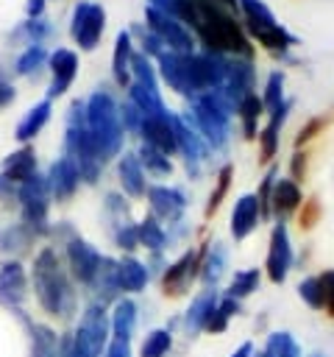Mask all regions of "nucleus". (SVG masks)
<instances>
[{"mask_svg":"<svg viewBox=\"0 0 334 357\" xmlns=\"http://www.w3.org/2000/svg\"><path fill=\"white\" fill-rule=\"evenodd\" d=\"M78 178H81V173H78V167L70 162V159H58V162H53V167H50V173H47V192L56 198V201H67V198H72V192L78 190Z\"/></svg>","mask_w":334,"mask_h":357,"instance_id":"9","label":"nucleus"},{"mask_svg":"<svg viewBox=\"0 0 334 357\" xmlns=\"http://www.w3.org/2000/svg\"><path fill=\"white\" fill-rule=\"evenodd\" d=\"M75 70H78V61L70 50H56L53 56V84H50V98H58L75 78Z\"/></svg>","mask_w":334,"mask_h":357,"instance_id":"19","label":"nucleus"},{"mask_svg":"<svg viewBox=\"0 0 334 357\" xmlns=\"http://www.w3.org/2000/svg\"><path fill=\"white\" fill-rule=\"evenodd\" d=\"M253 357H262V354H253Z\"/></svg>","mask_w":334,"mask_h":357,"instance_id":"47","label":"nucleus"},{"mask_svg":"<svg viewBox=\"0 0 334 357\" xmlns=\"http://www.w3.org/2000/svg\"><path fill=\"white\" fill-rule=\"evenodd\" d=\"M231 178H234V165H223L220 173H217L214 190H212V195H209V204H206V218H212V215L220 209V204L225 201L228 187H231Z\"/></svg>","mask_w":334,"mask_h":357,"instance_id":"30","label":"nucleus"},{"mask_svg":"<svg viewBox=\"0 0 334 357\" xmlns=\"http://www.w3.org/2000/svg\"><path fill=\"white\" fill-rule=\"evenodd\" d=\"M284 112H287V103L284 106H278L276 112H270L273 117H270V123L262 128V134H256V139H259V162H273V156L278 153V128H281V123H284Z\"/></svg>","mask_w":334,"mask_h":357,"instance_id":"20","label":"nucleus"},{"mask_svg":"<svg viewBox=\"0 0 334 357\" xmlns=\"http://www.w3.org/2000/svg\"><path fill=\"white\" fill-rule=\"evenodd\" d=\"M323 128H326V120H323V117H312V120L298 131V137H295V151H301L303 145H309Z\"/></svg>","mask_w":334,"mask_h":357,"instance_id":"36","label":"nucleus"},{"mask_svg":"<svg viewBox=\"0 0 334 357\" xmlns=\"http://www.w3.org/2000/svg\"><path fill=\"white\" fill-rule=\"evenodd\" d=\"M317 279H320V287H323V310L334 321V268H326Z\"/></svg>","mask_w":334,"mask_h":357,"instance_id":"35","label":"nucleus"},{"mask_svg":"<svg viewBox=\"0 0 334 357\" xmlns=\"http://www.w3.org/2000/svg\"><path fill=\"white\" fill-rule=\"evenodd\" d=\"M289 173H292V181L298 184H303L306 181V173H309V156H306V151H295L292 153V162H289Z\"/></svg>","mask_w":334,"mask_h":357,"instance_id":"39","label":"nucleus"},{"mask_svg":"<svg viewBox=\"0 0 334 357\" xmlns=\"http://www.w3.org/2000/svg\"><path fill=\"white\" fill-rule=\"evenodd\" d=\"M298 296L309 310H323V287L317 276H306L298 282Z\"/></svg>","mask_w":334,"mask_h":357,"instance_id":"32","label":"nucleus"},{"mask_svg":"<svg viewBox=\"0 0 334 357\" xmlns=\"http://www.w3.org/2000/svg\"><path fill=\"white\" fill-rule=\"evenodd\" d=\"M136 237L145 248H150L153 254H161V248L167 245V234L164 229L156 223V218H145L142 223H136Z\"/></svg>","mask_w":334,"mask_h":357,"instance_id":"28","label":"nucleus"},{"mask_svg":"<svg viewBox=\"0 0 334 357\" xmlns=\"http://www.w3.org/2000/svg\"><path fill=\"white\" fill-rule=\"evenodd\" d=\"M109 332H111V321L103 304H86L75 332L70 335V349L72 357H100L109 346Z\"/></svg>","mask_w":334,"mask_h":357,"instance_id":"2","label":"nucleus"},{"mask_svg":"<svg viewBox=\"0 0 334 357\" xmlns=\"http://www.w3.org/2000/svg\"><path fill=\"white\" fill-rule=\"evenodd\" d=\"M89 290L95 293V304H114L117 301L120 284H117V262L114 259H109V257L100 259V268H97Z\"/></svg>","mask_w":334,"mask_h":357,"instance_id":"15","label":"nucleus"},{"mask_svg":"<svg viewBox=\"0 0 334 357\" xmlns=\"http://www.w3.org/2000/svg\"><path fill=\"white\" fill-rule=\"evenodd\" d=\"M223 265H225V251L220 243L206 245L203 248V262H200V279L206 287H214L223 276Z\"/></svg>","mask_w":334,"mask_h":357,"instance_id":"22","label":"nucleus"},{"mask_svg":"<svg viewBox=\"0 0 334 357\" xmlns=\"http://www.w3.org/2000/svg\"><path fill=\"white\" fill-rule=\"evenodd\" d=\"M303 204V192H301V184H295L292 178H278L273 184V195H270V215L278 218V223L292 215L295 209H301Z\"/></svg>","mask_w":334,"mask_h":357,"instance_id":"10","label":"nucleus"},{"mask_svg":"<svg viewBox=\"0 0 334 357\" xmlns=\"http://www.w3.org/2000/svg\"><path fill=\"white\" fill-rule=\"evenodd\" d=\"M117 284H120V293H139L145 290L148 284V265H142L139 259L134 257H125L117 262Z\"/></svg>","mask_w":334,"mask_h":357,"instance_id":"18","label":"nucleus"},{"mask_svg":"<svg viewBox=\"0 0 334 357\" xmlns=\"http://www.w3.org/2000/svg\"><path fill=\"white\" fill-rule=\"evenodd\" d=\"M114 243L122 248V251H134L139 245V237H136V226L134 223H120L117 231H114Z\"/></svg>","mask_w":334,"mask_h":357,"instance_id":"37","label":"nucleus"},{"mask_svg":"<svg viewBox=\"0 0 334 357\" xmlns=\"http://www.w3.org/2000/svg\"><path fill=\"white\" fill-rule=\"evenodd\" d=\"M100 259H103L100 251L92 248L86 240H81L75 234L67 240V268H70V276L78 284H84V287L92 284V279H95V273L100 268Z\"/></svg>","mask_w":334,"mask_h":357,"instance_id":"5","label":"nucleus"},{"mask_svg":"<svg viewBox=\"0 0 334 357\" xmlns=\"http://www.w3.org/2000/svg\"><path fill=\"white\" fill-rule=\"evenodd\" d=\"M239 310H242V304H239L237 298L223 296V298H220V304H217V310L209 315V321H206L203 332H225L228 321H231L234 315H239Z\"/></svg>","mask_w":334,"mask_h":357,"instance_id":"27","label":"nucleus"},{"mask_svg":"<svg viewBox=\"0 0 334 357\" xmlns=\"http://www.w3.org/2000/svg\"><path fill=\"white\" fill-rule=\"evenodd\" d=\"M136 318H139L136 304H134L131 298H117L114 307H111V315H109V321H111V335H114L117 340H131L134 326H136Z\"/></svg>","mask_w":334,"mask_h":357,"instance_id":"17","label":"nucleus"},{"mask_svg":"<svg viewBox=\"0 0 334 357\" xmlns=\"http://www.w3.org/2000/svg\"><path fill=\"white\" fill-rule=\"evenodd\" d=\"M223 3H225V6H237V0H223Z\"/></svg>","mask_w":334,"mask_h":357,"instance_id":"45","label":"nucleus"},{"mask_svg":"<svg viewBox=\"0 0 334 357\" xmlns=\"http://www.w3.org/2000/svg\"><path fill=\"white\" fill-rule=\"evenodd\" d=\"M28 337H31V354L28 357H58L61 351V335H56V329H50L47 324H33L25 318V312H19Z\"/></svg>","mask_w":334,"mask_h":357,"instance_id":"11","label":"nucleus"},{"mask_svg":"<svg viewBox=\"0 0 334 357\" xmlns=\"http://www.w3.org/2000/svg\"><path fill=\"white\" fill-rule=\"evenodd\" d=\"M278 357H301V349H298V343L292 340V343H289V346H287V349H284Z\"/></svg>","mask_w":334,"mask_h":357,"instance_id":"44","label":"nucleus"},{"mask_svg":"<svg viewBox=\"0 0 334 357\" xmlns=\"http://www.w3.org/2000/svg\"><path fill=\"white\" fill-rule=\"evenodd\" d=\"M217 304H220V296H217L214 287H206L203 293H198V296L189 301V310L184 312V321H181L184 332H186L189 337L198 335V332H203V326H206L209 315L217 310Z\"/></svg>","mask_w":334,"mask_h":357,"instance_id":"8","label":"nucleus"},{"mask_svg":"<svg viewBox=\"0 0 334 357\" xmlns=\"http://www.w3.org/2000/svg\"><path fill=\"white\" fill-rule=\"evenodd\" d=\"M28 298V276L25 268L14 259L0 268V304L8 310H17Z\"/></svg>","mask_w":334,"mask_h":357,"instance_id":"7","label":"nucleus"},{"mask_svg":"<svg viewBox=\"0 0 334 357\" xmlns=\"http://www.w3.org/2000/svg\"><path fill=\"white\" fill-rule=\"evenodd\" d=\"M323 218V206H320V198L317 195H312V198H306L303 204H301V215H298V226L303 229V231H309V229H315V223Z\"/></svg>","mask_w":334,"mask_h":357,"instance_id":"34","label":"nucleus"},{"mask_svg":"<svg viewBox=\"0 0 334 357\" xmlns=\"http://www.w3.org/2000/svg\"><path fill=\"white\" fill-rule=\"evenodd\" d=\"M100 31H103V11H100L97 6H81V8L75 11L72 36H75L86 50H92V45L97 42Z\"/></svg>","mask_w":334,"mask_h":357,"instance_id":"14","label":"nucleus"},{"mask_svg":"<svg viewBox=\"0 0 334 357\" xmlns=\"http://www.w3.org/2000/svg\"><path fill=\"white\" fill-rule=\"evenodd\" d=\"M259 279H262L259 268H245V271H237V273H234V279L228 282L225 296H228V298L242 301V298H248V296H250V293L259 287Z\"/></svg>","mask_w":334,"mask_h":357,"instance_id":"25","label":"nucleus"},{"mask_svg":"<svg viewBox=\"0 0 334 357\" xmlns=\"http://www.w3.org/2000/svg\"><path fill=\"white\" fill-rule=\"evenodd\" d=\"M173 349V335L170 329H153L145 335L142 346H139V357H167V351Z\"/></svg>","mask_w":334,"mask_h":357,"instance_id":"29","label":"nucleus"},{"mask_svg":"<svg viewBox=\"0 0 334 357\" xmlns=\"http://www.w3.org/2000/svg\"><path fill=\"white\" fill-rule=\"evenodd\" d=\"M206 248V245H203ZM203 248L200 251H184L173 265L164 268L161 273V293L167 298H181L189 293L195 276H200V262H203Z\"/></svg>","mask_w":334,"mask_h":357,"instance_id":"3","label":"nucleus"},{"mask_svg":"<svg viewBox=\"0 0 334 357\" xmlns=\"http://www.w3.org/2000/svg\"><path fill=\"white\" fill-rule=\"evenodd\" d=\"M33 240H36V231L28 229L25 223H17V226H8V229L0 234V248L8 251V254H11V251H14V254H25V251H31Z\"/></svg>","mask_w":334,"mask_h":357,"instance_id":"23","label":"nucleus"},{"mask_svg":"<svg viewBox=\"0 0 334 357\" xmlns=\"http://www.w3.org/2000/svg\"><path fill=\"white\" fill-rule=\"evenodd\" d=\"M259 218H262V212H259L256 195L253 192L242 195L234 204V212H231V234H234V240H245L259 226Z\"/></svg>","mask_w":334,"mask_h":357,"instance_id":"12","label":"nucleus"},{"mask_svg":"<svg viewBox=\"0 0 334 357\" xmlns=\"http://www.w3.org/2000/svg\"><path fill=\"white\" fill-rule=\"evenodd\" d=\"M315 357H323V354H315Z\"/></svg>","mask_w":334,"mask_h":357,"instance_id":"46","label":"nucleus"},{"mask_svg":"<svg viewBox=\"0 0 334 357\" xmlns=\"http://www.w3.org/2000/svg\"><path fill=\"white\" fill-rule=\"evenodd\" d=\"M14 198H19L17 184H14V181H8V178L0 173V204H3V206H8Z\"/></svg>","mask_w":334,"mask_h":357,"instance_id":"41","label":"nucleus"},{"mask_svg":"<svg viewBox=\"0 0 334 357\" xmlns=\"http://www.w3.org/2000/svg\"><path fill=\"white\" fill-rule=\"evenodd\" d=\"M148 201H150L153 215L161 218V220H175L186 206L181 190H175V187H150L148 190Z\"/></svg>","mask_w":334,"mask_h":357,"instance_id":"13","label":"nucleus"},{"mask_svg":"<svg viewBox=\"0 0 334 357\" xmlns=\"http://www.w3.org/2000/svg\"><path fill=\"white\" fill-rule=\"evenodd\" d=\"M106 357H134L131 340H117V337H111L109 346H106Z\"/></svg>","mask_w":334,"mask_h":357,"instance_id":"40","label":"nucleus"},{"mask_svg":"<svg viewBox=\"0 0 334 357\" xmlns=\"http://www.w3.org/2000/svg\"><path fill=\"white\" fill-rule=\"evenodd\" d=\"M3 176L14 184H25L28 178H33L36 176V151L31 145H25V148L8 153L3 162Z\"/></svg>","mask_w":334,"mask_h":357,"instance_id":"16","label":"nucleus"},{"mask_svg":"<svg viewBox=\"0 0 334 357\" xmlns=\"http://www.w3.org/2000/svg\"><path fill=\"white\" fill-rule=\"evenodd\" d=\"M33 296L39 307L53 318H72L78 298L56 248H42L33 259Z\"/></svg>","mask_w":334,"mask_h":357,"instance_id":"1","label":"nucleus"},{"mask_svg":"<svg viewBox=\"0 0 334 357\" xmlns=\"http://www.w3.org/2000/svg\"><path fill=\"white\" fill-rule=\"evenodd\" d=\"M11 100H14V89L0 78V109H3L6 103H11Z\"/></svg>","mask_w":334,"mask_h":357,"instance_id":"42","label":"nucleus"},{"mask_svg":"<svg viewBox=\"0 0 334 357\" xmlns=\"http://www.w3.org/2000/svg\"><path fill=\"white\" fill-rule=\"evenodd\" d=\"M19 206H22V223L33 229L36 234L47 231V181L33 176L25 184H19Z\"/></svg>","mask_w":334,"mask_h":357,"instance_id":"4","label":"nucleus"},{"mask_svg":"<svg viewBox=\"0 0 334 357\" xmlns=\"http://www.w3.org/2000/svg\"><path fill=\"white\" fill-rule=\"evenodd\" d=\"M136 159H139V165H142L145 170H150L153 176H170V170H173L167 153H161V151H156V148H150V145H142Z\"/></svg>","mask_w":334,"mask_h":357,"instance_id":"31","label":"nucleus"},{"mask_svg":"<svg viewBox=\"0 0 334 357\" xmlns=\"http://www.w3.org/2000/svg\"><path fill=\"white\" fill-rule=\"evenodd\" d=\"M47 117H50V103H47V100H42V103H39V106H33V109L22 117V123L17 126V139H19V142L33 139V137L42 131V126L47 123Z\"/></svg>","mask_w":334,"mask_h":357,"instance_id":"24","label":"nucleus"},{"mask_svg":"<svg viewBox=\"0 0 334 357\" xmlns=\"http://www.w3.org/2000/svg\"><path fill=\"white\" fill-rule=\"evenodd\" d=\"M281 84H284V75L281 73H276V75H270V81H267V95H264V109H270V112H276L278 109V103H281Z\"/></svg>","mask_w":334,"mask_h":357,"instance_id":"38","label":"nucleus"},{"mask_svg":"<svg viewBox=\"0 0 334 357\" xmlns=\"http://www.w3.org/2000/svg\"><path fill=\"white\" fill-rule=\"evenodd\" d=\"M262 112H264L262 98H256V95H245L242 98L239 117H242V134H245V139H256V123H259Z\"/></svg>","mask_w":334,"mask_h":357,"instance_id":"26","label":"nucleus"},{"mask_svg":"<svg viewBox=\"0 0 334 357\" xmlns=\"http://www.w3.org/2000/svg\"><path fill=\"white\" fill-rule=\"evenodd\" d=\"M231 357H253V343H242Z\"/></svg>","mask_w":334,"mask_h":357,"instance_id":"43","label":"nucleus"},{"mask_svg":"<svg viewBox=\"0 0 334 357\" xmlns=\"http://www.w3.org/2000/svg\"><path fill=\"white\" fill-rule=\"evenodd\" d=\"M128 36L125 33H120L117 36V53H114V78H117V84L122 86V84H128Z\"/></svg>","mask_w":334,"mask_h":357,"instance_id":"33","label":"nucleus"},{"mask_svg":"<svg viewBox=\"0 0 334 357\" xmlns=\"http://www.w3.org/2000/svg\"><path fill=\"white\" fill-rule=\"evenodd\" d=\"M117 173H120L122 190H125L131 198H142V195L148 192V187H145V173H142V165H139L136 156H122Z\"/></svg>","mask_w":334,"mask_h":357,"instance_id":"21","label":"nucleus"},{"mask_svg":"<svg viewBox=\"0 0 334 357\" xmlns=\"http://www.w3.org/2000/svg\"><path fill=\"white\" fill-rule=\"evenodd\" d=\"M292 268V245H289V234H287V226L284 223H276L273 231H270V245H267V259H264V271H267V279L281 284L287 279Z\"/></svg>","mask_w":334,"mask_h":357,"instance_id":"6","label":"nucleus"}]
</instances>
